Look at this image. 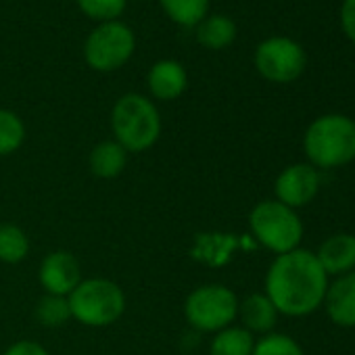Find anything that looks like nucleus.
<instances>
[{
  "label": "nucleus",
  "instance_id": "dca6fc26",
  "mask_svg": "<svg viewBox=\"0 0 355 355\" xmlns=\"http://www.w3.org/2000/svg\"><path fill=\"white\" fill-rule=\"evenodd\" d=\"M88 165L92 175L101 178V180H113L123 173L128 165V150L115 140H103L90 150Z\"/></svg>",
  "mask_w": 355,
  "mask_h": 355
},
{
  "label": "nucleus",
  "instance_id": "423d86ee",
  "mask_svg": "<svg viewBox=\"0 0 355 355\" xmlns=\"http://www.w3.org/2000/svg\"><path fill=\"white\" fill-rule=\"evenodd\" d=\"M239 315V297L226 284H201L184 301V318L199 332H220L234 324Z\"/></svg>",
  "mask_w": 355,
  "mask_h": 355
},
{
  "label": "nucleus",
  "instance_id": "7ed1b4c3",
  "mask_svg": "<svg viewBox=\"0 0 355 355\" xmlns=\"http://www.w3.org/2000/svg\"><path fill=\"white\" fill-rule=\"evenodd\" d=\"M113 140L121 144L128 155L153 148L161 136V115L148 96L128 92L115 101L111 109Z\"/></svg>",
  "mask_w": 355,
  "mask_h": 355
},
{
  "label": "nucleus",
  "instance_id": "20e7f679",
  "mask_svg": "<svg viewBox=\"0 0 355 355\" xmlns=\"http://www.w3.org/2000/svg\"><path fill=\"white\" fill-rule=\"evenodd\" d=\"M67 301L71 320L88 328L113 326L125 311V293L109 278H82Z\"/></svg>",
  "mask_w": 355,
  "mask_h": 355
},
{
  "label": "nucleus",
  "instance_id": "f03ea898",
  "mask_svg": "<svg viewBox=\"0 0 355 355\" xmlns=\"http://www.w3.org/2000/svg\"><path fill=\"white\" fill-rule=\"evenodd\" d=\"M303 153L315 169H336L355 159V119L328 113L315 117L303 134Z\"/></svg>",
  "mask_w": 355,
  "mask_h": 355
},
{
  "label": "nucleus",
  "instance_id": "1a4fd4ad",
  "mask_svg": "<svg viewBox=\"0 0 355 355\" xmlns=\"http://www.w3.org/2000/svg\"><path fill=\"white\" fill-rule=\"evenodd\" d=\"M320 187H322L320 169H315L307 161L293 163L278 173L274 182V195L276 201L297 211L301 207H307L318 197Z\"/></svg>",
  "mask_w": 355,
  "mask_h": 355
},
{
  "label": "nucleus",
  "instance_id": "a878e982",
  "mask_svg": "<svg viewBox=\"0 0 355 355\" xmlns=\"http://www.w3.org/2000/svg\"><path fill=\"white\" fill-rule=\"evenodd\" d=\"M3 355H51V353L46 351V347H42L36 340H17Z\"/></svg>",
  "mask_w": 355,
  "mask_h": 355
},
{
  "label": "nucleus",
  "instance_id": "6e6552de",
  "mask_svg": "<svg viewBox=\"0 0 355 355\" xmlns=\"http://www.w3.org/2000/svg\"><path fill=\"white\" fill-rule=\"evenodd\" d=\"M253 63L263 80L274 84H291L303 76L307 55L297 40L288 36H272L259 42Z\"/></svg>",
  "mask_w": 355,
  "mask_h": 355
},
{
  "label": "nucleus",
  "instance_id": "39448f33",
  "mask_svg": "<svg viewBox=\"0 0 355 355\" xmlns=\"http://www.w3.org/2000/svg\"><path fill=\"white\" fill-rule=\"evenodd\" d=\"M251 239L274 255H282L301 247L303 222L299 214L276 199L257 203L249 214Z\"/></svg>",
  "mask_w": 355,
  "mask_h": 355
},
{
  "label": "nucleus",
  "instance_id": "f3484780",
  "mask_svg": "<svg viewBox=\"0 0 355 355\" xmlns=\"http://www.w3.org/2000/svg\"><path fill=\"white\" fill-rule=\"evenodd\" d=\"M197 42L209 51H224L236 40V24L226 15H207L197 28Z\"/></svg>",
  "mask_w": 355,
  "mask_h": 355
},
{
  "label": "nucleus",
  "instance_id": "9d476101",
  "mask_svg": "<svg viewBox=\"0 0 355 355\" xmlns=\"http://www.w3.org/2000/svg\"><path fill=\"white\" fill-rule=\"evenodd\" d=\"M38 280L40 286L44 288V295L69 297L73 288L82 282V268L78 257L65 249H57L49 253L40 261Z\"/></svg>",
  "mask_w": 355,
  "mask_h": 355
},
{
  "label": "nucleus",
  "instance_id": "2eb2a0df",
  "mask_svg": "<svg viewBox=\"0 0 355 355\" xmlns=\"http://www.w3.org/2000/svg\"><path fill=\"white\" fill-rule=\"evenodd\" d=\"M278 309L274 307V303L268 299L266 293H253L249 297H245L243 301H239V320L241 326L245 330H249L253 336L255 334H270L274 332L276 324H278Z\"/></svg>",
  "mask_w": 355,
  "mask_h": 355
},
{
  "label": "nucleus",
  "instance_id": "a211bd4d",
  "mask_svg": "<svg viewBox=\"0 0 355 355\" xmlns=\"http://www.w3.org/2000/svg\"><path fill=\"white\" fill-rule=\"evenodd\" d=\"M255 336L243 326H228L214 334L209 343V355H251Z\"/></svg>",
  "mask_w": 355,
  "mask_h": 355
},
{
  "label": "nucleus",
  "instance_id": "4468645a",
  "mask_svg": "<svg viewBox=\"0 0 355 355\" xmlns=\"http://www.w3.org/2000/svg\"><path fill=\"white\" fill-rule=\"evenodd\" d=\"M146 88L157 101H175L189 88V73L178 61L161 59L148 69Z\"/></svg>",
  "mask_w": 355,
  "mask_h": 355
},
{
  "label": "nucleus",
  "instance_id": "ddd939ff",
  "mask_svg": "<svg viewBox=\"0 0 355 355\" xmlns=\"http://www.w3.org/2000/svg\"><path fill=\"white\" fill-rule=\"evenodd\" d=\"M315 259L326 276H345L355 272V234L338 232L328 236L315 251Z\"/></svg>",
  "mask_w": 355,
  "mask_h": 355
},
{
  "label": "nucleus",
  "instance_id": "9b49d317",
  "mask_svg": "<svg viewBox=\"0 0 355 355\" xmlns=\"http://www.w3.org/2000/svg\"><path fill=\"white\" fill-rule=\"evenodd\" d=\"M241 247H255L247 239H241L232 232H199L189 255L209 268H224L232 261L234 253Z\"/></svg>",
  "mask_w": 355,
  "mask_h": 355
},
{
  "label": "nucleus",
  "instance_id": "f257e3e1",
  "mask_svg": "<svg viewBox=\"0 0 355 355\" xmlns=\"http://www.w3.org/2000/svg\"><path fill=\"white\" fill-rule=\"evenodd\" d=\"M266 295L280 315L305 318L322 307L328 276L307 249L276 255L266 272Z\"/></svg>",
  "mask_w": 355,
  "mask_h": 355
},
{
  "label": "nucleus",
  "instance_id": "4be33fe9",
  "mask_svg": "<svg viewBox=\"0 0 355 355\" xmlns=\"http://www.w3.org/2000/svg\"><path fill=\"white\" fill-rule=\"evenodd\" d=\"M34 313H36L38 324H42L46 328H61L71 320L69 301H67V297H59V295H44L36 303Z\"/></svg>",
  "mask_w": 355,
  "mask_h": 355
},
{
  "label": "nucleus",
  "instance_id": "6ab92c4d",
  "mask_svg": "<svg viewBox=\"0 0 355 355\" xmlns=\"http://www.w3.org/2000/svg\"><path fill=\"white\" fill-rule=\"evenodd\" d=\"M30 255V236L11 222H0V261L15 266Z\"/></svg>",
  "mask_w": 355,
  "mask_h": 355
},
{
  "label": "nucleus",
  "instance_id": "0eeeda50",
  "mask_svg": "<svg viewBox=\"0 0 355 355\" xmlns=\"http://www.w3.org/2000/svg\"><path fill=\"white\" fill-rule=\"evenodd\" d=\"M136 51V36L123 21H107L90 32L84 42V59L88 67L111 73L123 67Z\"/></svg>",
  "mask_w": 355,
  "mask_h": 355
},
{
  "label": "nucleus",
  "instance_id": "5701e85b",
  "mask_svg": "<svg viewBox=\"0 0 355 355\" xmlns=\"http://www.w3.org/2000/svg\"><path fill=\"white\" fill-rule=\"evenodd\" d=\"M251 355H305V353L293 336L284 332H270L263 334L259 340H255Z\"/></svg>",
  "mask_w": 355,
  "mask_h": 355
},
{
  "label": "nucleus",
  "instance_id": "412c9836",
  "mask_svg": "<svg viewBox=\"0 0 355 355\" xmlns=\"http://www.w3.org/2000/svg\"><path fill=\"white\" fill-rule=\"evenodd\" d=\"M26 142L24 119L9 109H0V157L17 153Z\"/></svg>",
  "mask_w": 355,
  "mask_h": 355
},
{
  "label": "nucleus",
  "instance_id": "b1692460",
  "mask_svg": "<svg viewBox=\"0 0 355 355\" xmlns=\"http://www.w3.org/2000/svg\"><path fill=\"white\" fill-rule=\"evenodd\" d=\"M76 3L86 17L107 24L119 19V15L125 11L128 0H76Z\"/></svg>",
  "mask_w": 355,
  "mask_h": 355
},
{
  "label": "nucleus",
  "instance_id": "aec40b11",
  "mask_svg": "<svg viewBox=\"0 0 355 355\" xmlns=\"http://www.w3.org/2000/svg\"><path fill=\"white\" fill-rule=\"evenodd\" d=\"M163 13L182 28H197L209 13V0H159Z\"/></svg>",
  "mask_w": 355,
  "mask_h": 355
},
{
  "label": "nucleus",
  "instance_id": "393cba45",
  "mask_svg": "<svg viewBox=\"0 0 355 355\" xmlns=\"http://www.w3.org/2000/svg\"><path fill=\"white\" fill-rule=\"evenodd\" d=\"M340 28L345 36L355 44V0H343L340 7Z\"/></svg>",
  "mask_w": 355,
  "mask_h": 355
},
{
  "label": "nucleus",
  "instance_id": "f8f14e48",
  "mask_svg": "<svg viewBox=\"0 0 355 355\" xmlns=\"http://www.w3.org/2000/svg\"><path fill=\"white\" fill-rule=\"evenodd\" d=\"M322 307L334 326L355 328V272L328 282Z\"/></svg>",
  "mask_w": 355,
  "mask_h": 355
}]
</instances>
